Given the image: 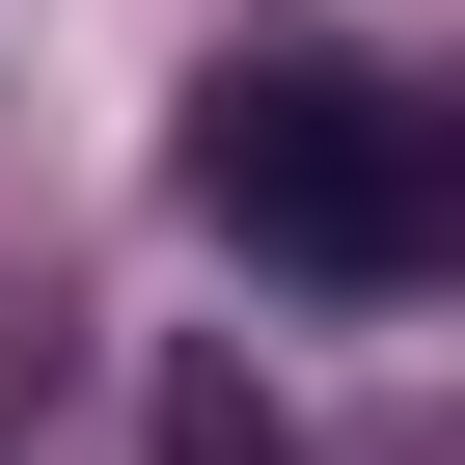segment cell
Instances as JSON below:
<instances>
[{
    "label": "cell",
    "mask_w": 465,
    "mask_h": 465,
    "mask_svg": "<svg viewBox=\"0 0 465 465\" xmlns=\"http://www.w3.org/2000/svg\"><path fill=\"white\" fill-rule=\"evenodd\" d=\"M164 465H274V383H219V356H192V383H164Z\"/></svg>",
    "instance_id": "obj_2"
},
{
    "label": "cell",
    "mask_w": 465,
    "mask_h": 465,
    "mask_svg": "<svg viewBox=\"0 0 465 465\" xmlns=\"http://www.w3.org/2000/svg\"><path fill=\"white\" fill-rule=\"evenodd\" d=\"M192 219L247 274H329V302H411L438 274V110L383 83V55H329V28H247L192 83Z\"/></svg>",
    "instance_id": "obj_1"
}]
</instances>
